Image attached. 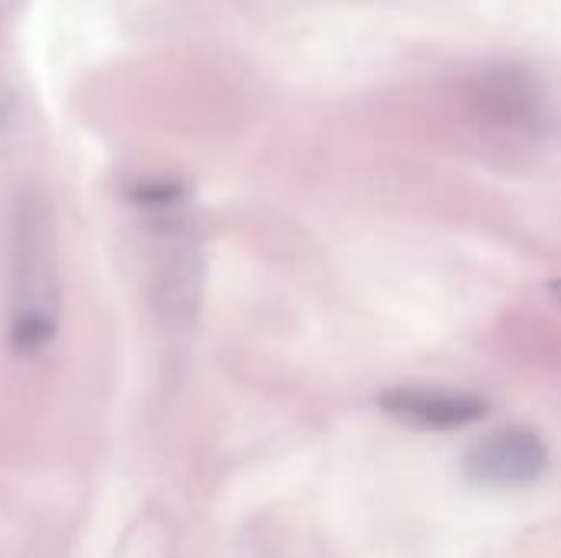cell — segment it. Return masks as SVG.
I'll use <instances>...</instances> for the list:
<instances>
[{
  "instance_id": "6da1fadb",
  "label": "cell",
  "mask_w": 561,
  "mask_h": 558,
  "mask_svg": "<svg viewBox=\"0 0 561 558\" xmlns=\"http://www.w3.org/2000/svg\"><path fill=\"white\" fill-rule=\"evenodd\" d=\"M59 332V270L46 207L23 197L13 217V303L10 345L20 355H39Z\"/></svg>"
},
{
  "instance_id": "7a4b0ae2",
  "label": "cell",
  "mask_w": 561,
  "mask_h": 558,
  "mask_svg": "<svg viewBox=\"0 0 561 558\" xmlns=\"http://www.w3.org/2000/svg\"><path fill=\"white\" fill-rule=\"evenodd\" d=\"M460 105L483 125L516 138H539L552 125L542 79L519 62H490L460 79Z\"/></svg>"
},
{
  "instance_id": "3957f363",
  "label": "cell",
  "mask_w": 561,
  "mask_h": 558,
  "mask_svg": "<svg viewBox=\"0 0 561 558\" xmlns=\"http://www.w3.org/2000/svg\"><path fill=\"white\" fill-rule=\"evenodd\" d=\"M549 467L546 441L529 428H500L467 454V477L480 487L519 490L533 487Z\"/></svg>"
},
{
  "instance_id": "277c9868",
  "label": "cell",
  "mask_w": 561,
  "mask_h": 558,
  "mask_svg": "<svg viewBox=\"0 0 561 558\" xmlns=\"http://www.w3.org/2000/svg\"><path fill=\"white\" fill-rule=\"evenodd\" d=\"M378 408L411 428L421 431H460L490 414L486 398L473 391H457V388H427V385H411V388H391L378 395Z\"/></svg>"
},
{
  "instance_id": "5b68a950",
  "label": "cell",
  "mask_w": 561,
  "mask_h": 558,
  "mask_svg": "<svg viewBox=\"0 0 561 558\" xmlns=\"http://www.w3.org/2000/svg\"><path fill=\"white\" fill-rule=\"evenodd\" d=\"M13 0H0V141L10 135L13 118H16V95L7 76V62H3V30H7V13H10Z\"/></svg>"
}]
</instances>
